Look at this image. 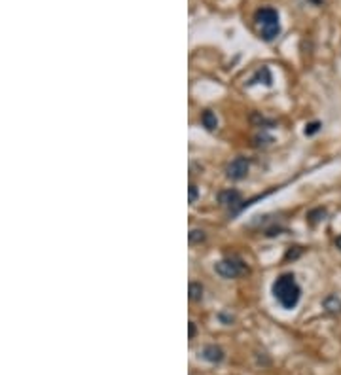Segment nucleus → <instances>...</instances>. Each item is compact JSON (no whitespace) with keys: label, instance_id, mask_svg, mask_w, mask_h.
<instances>
[{"label":"nucleus","instance_id":"7","mask_svg":"<svg viewBox=\"0 0 341 375\" xmlns=\"http://www.w3.org/2000/svg\"><path fill=\"white\" fill-rule=\"evenodd\" d=\"M271 72H269L268 67H261L256 70V74L252 76L250 84H264V86H271Z\"/></svg>","mask_w":341,"mask_h":375},{"label":"nucleus","instance_id":"1","mask_svg":"<svg viewBox=\"0 0 341 375\" xmlns=\"http://www.w3.org/2000/svg\"><path fill=\"white\" fill-rule=\"evenodd\" d=\"M273 296L275 300L281 303L284 309H294L300 302L301 290L296 282L294 275L292 273H284L281 275L277 281L273 282Z\"/></svg>","mask_w":341,"mask_h":375},{"label":"nucleus","instance_id":"14","mask_svg":"<svg viewBox=\"0 0 341 375\" xmlns=\"http://www.w3.org/2000/svg\"><path fill=\"white\" fill-rule=\"evenodd\" d=\"M317 131H321V123L319 121H313V123L305 125V135H314Z\"/></svg>","mask_w":341,"mask_h":375},{"label":"nucleus","instance_id":"16","mask_svg":"<svg viewBox=\"0 0 341 375\" xmlns=\"http://www.w3.org/2000/svg\"><path fill=\"white\" fill-rule=\"evenodd\" d=\"M335 245H337V248H341V235L337 237V239H335Z\"/></svg>","mask_w":341,"mask_h":375},{"label":"nucleus","instance_id":"13","mask_svg":"<svg viewBox=\"0 0 341 375\" xmlns=\"http://www.w3.org/2000/svg\"><path fill=\"white\" fill-rule=\"evenodd\" d=\"M197 197H199V190L195 184H190V205H194L197 201Z\"/></svg>","mask_w":341,"mask_h":375},{"label":"nucleus","instance_id":"10","mask_svg":"<svg viewBox=\"0 0 341 375\" xmlns=\"http://www.w3.org/2000/svg\"><path fill=\"white\" fill-rule=\"evenodd\" d=\"M190 300L192 302H201L203 300V284L201 282H192L190 284Z\"/></svg>","mask_w":341,"mask_h":375},{"label":"nucleus","instance_id":"11","mask_svg":"<svg viewBox=\"0 0 341 375\" xmlns=\"http://www.w3.org/2000/svg\"><path fill=\"white\" fill-rule=\"evenodd\" d=\"M205 241V231L203 229H192L190 231V243L192 245H197V243Z\"/></svg>","mask_w":341,"mask_h":375},{"label":"nucleus","instance_id":"5","mask_svg":"<svg viewBox=\"0 0 341 375\" xmlns=\"http://www.w3.org/2000/svg\"><path fill=\"white\" fill-rule=\"evenodd\" d=\"M218 201H220V205L231 208V210H237V208H239V203H243L241 194H239L237 190H226V192H222V194L218 195Z\"/></svg>","mask_w":341,"mask_h":375},{"label":"nucleus","instance_id":"6","mask_svg":"<svg viewBox=\"0 0 341 375\" xmlns=\"http://www.w3.org/2000/svg\"><path fill=\"white\" fill-rule=\"evenodd\" d=\"M201 356L207 362H211V364H218V362L224 360V351L220 347H216V345H207V347L203 349Z\"/></svg>","mask_w":341,"mask_h":375},{"label":"nucleus","instance_id":"8","mask_svg":"<svg viewBox=\"0 0 341 375\" xmlns=\"http://www.w3.org/2000/svg\"><path fill=\"white\" fill-rule=\"evenodd\" d=\"M322 307L326 309L328 313L337 315V313H341V300L337 298V296H328L326 300L322 302Z\"/></svg>","mask_w":341,"mask_h":375},{"label":"nucleus","instance_id":"2","mask_svg":"<svg viewBox=\"0 0 341 375\" xmlns=\"http://www.w3.org/2000/svg\"><path fill=\"white\" fill-rule=\"evenodd\" d=\"M254 21L260 31V38L266 42L275 40L279 33H281V25H279V12L273 8H261L254 15Z\"/></svg>","mask_w":341,"mask_h":375},{"label":"nucleus","instance_id":"12","mask_svg":"<svg viewBox=\"0 0 341 375\" xmlns=\"http://www.w3.org/2000/svg\"><path fill=\"white\" fill-rule=\"evenodd\" d=\"M324 216H326V210H324V208H317L313 212H309V222H311V224H317V222L324 220Z\"/></svg>","mask_w":341,"mask_h":375},{"label":"nucleus","instance_id":"15","mask_svg":"<svg viewBox=\"0 0 341 375\" xmlns=\"http://www.w3.org/2000/svg\"><path fill=\"white\" fill-rule=\"evenodd\" d=\"M195 332H197V330H195V322H190V339H194L195 337Z\"/></svg>","mask_w":341,"mask_h":375},{"label":"nucleus","instance_id":"9","mask_svg":"<svg viewBox=\"0 0 341 375\" xmlns=\"http://www.w3.org/2000/svg\"><path fill=\"white\" fill-rule=\"evenodd\" d=\"M201 123H203V127H207L208 131H214V129L218 127V118H216L211 110H207V112L201 114Z\"/></svg>","mask_w":341,"mask_h":375},{"label":"nucleus","instance_id":"3","mask_svg":"<svg viewBox=\"0 0 341 375\" xmlns=\"http://www.w3.org/2000/svg\"><path fill=\"white\" fill-rule=\"evenodd\" d=\"M245 263L241 260H237V258H224L220 260L216 265H214V271L224 277V279H235V277H239V275L245 273Z\"/></svg>","mask_w":341,"mask_h":375},{"label":"nucleus","instance_id":"4","mask_svg":"<svg viewBox=\"0 0 341 375\" xmlns=\"http://www.w3.org/2000/svg\"><path fill=\"white\" fill-rule=\"evenodd\" d=\"M248 169H250V163H248L247 157H235L226 169V176L229 180H243L248 174Z\"/></svg>","mask_w":341,"mask_h":375}]
</instances>
